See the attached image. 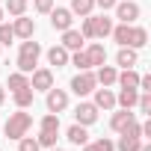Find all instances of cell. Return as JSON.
Returning a JSON list of instances; mask_svg holds the SVG:
<instances>
[{"label":"cell","instance_id":"44dd1931","mask_svg":"<svg viewBox=\"0 0 151 151\" xmlns=\"http://www.w3.org/2000/svg\"><path fill=\"white\" fill-rule=\"evenodd\" d=\"M71 15H80V18H86V15H92V9H95V0H71Z\"/></svg>","mask_w":151,"mask_h":151},{"label":"cell","instance_id":"5bb4252c","mask_svg":"<svg viewBox=\"0 0 151 151\" xmlns=\"http://www.w3.org/2000/svg\"><path fill=\"white\" fill-rule=\"evenodd\" d=\"M145 45H148V30H145V27L130 24V39H127V47L139 50V47H145Z\"/></svg>","mask_w":151,"mask_h":151},{"label":"cell","instance_id":"d4e9b609","mask_svg":"<svg viewBox=\"0 0 151 151\" xmlns=\"http://www.w3.org/2000/svg\"><path fill=\"white\" fill-rule=\"evenodd\" d=\"M39 127L47 130V133H59V113H47V116H42Z\"/></svg>","mask_w":151,"mask_h":151},{"label":"cell","instance_id":"4dcf8cb0","mask_svg":"<svg viewBox=\"0 0 151 151\" xmlns=\"http://www.w3.org/2000/svg\"><path fill=\"white\" fill-rule=\"evenodd\" d=\"M136 107H139V113L151 116V92H139V101H136Z\"/></svg>","mask_w":151,"mask_h":151},{"label":"cell","instance_id":"e0dca14e","mask_svg":"<svg viewBox=\"0 0 151 151\" xmlns=\"http://www.w3.org/2000/svg\"><path fill=\"white\" fill-rule=\"evenodd\" d=\"M116 83H119L122 89H136V92H139V74H136L133 68H124L119 77H116Z\"/></svg>","mask_w":151,"mask_h":151},{"label":"cell","instance_id":"d6a6232c","mask_svg":"<svg viewBox=\"0 0 151 151\" xmlns=\"http://www.w3.org/2000/svg\"><path fill=\"white\" fill-rule=\"evenodd\" d=\"M95 151H116V142L113 139H107V136H101V139H95V142H89Z\"/></svg>","mask_w":151,"mask_h":151},{"label":"cell","instance_id":"9c48e42d","mask_svg":"<svg viewBox=\"0 0 151 151\" xmlns=\"http://www.w3.org/2000/svg\"><path fill=\"white\" fill-rule=\"evenodd\" d=\"M92 95H95V101H92V104H95L98 110H116V92H113L110 86H101V89L95 86V92H92Z\"/></svg>","mask_w":151,"mask_h":151},{"label":"cell","instance_id":"ffe728a7","mask_svg":"<svg viewBox=\"0 0 151 151\" xmlns=\"http://www.w3.org/2000/svg\"><path fill=\"white\" fill-rule=\"evenodd\" d=\"M130 122H133V113H130V110H124V107H122V110H119V113H113V119H110V127H113V130H116V133H119V130H124V127H127V124H130Z\"/></svg>","mask_w":151,"mask_h":151},{"label":"cell","instance_id":"f546056e","mask_svg":"<svg viewBox=\"0 0 151 151\" xmlns=\"http://www.w3.org/2000/svg\"><path fill=\"white\" fill-rule=\"evenodd\" d=\"M80 36H83V39H95V21H92V15H86V18H83Z\"/></svg>","mask_w":151,"mask_h":151},{"label":"cell","instance_id":"f35d334b","mask_svg":"<svg viewBox=\"0 0 151 151\" xmlns=\"http://www.w3.org/2000/svg\"><path fill=\"white\" fill-rule=\"evenodd\" d=\"M139 151H151V145H145V142H142V145H139Z\"/></svg>","mask_w":151,"mask_h":151},{"label":"cell","instance_id":"e575fe53","mask_svg":"<svg viewBox=\"0 0 151 151\" xmlns=\"http://www.w3.org/2000/svg\"><path fill=\"white\" fill-rule=\"evenodd\" d=\"M33 6H36V12H42V15H47V12L53 9V0H33Z\"/></svg>","mask_w":151,"mask_h":151},{"label":"cell","instance_id":"7402d4cb","mask_svg":"<svg viewBox=\"0 0 151 151\" xmlns=\"http://www.w3.org/2000/svg\"><path fill=\"white\" fill-rule=\"evenodd\" d=\"M92 21H95V39H107L113 33V18L101 15V18H92Z\"/></svg>","mask_w":151,"mask_h":151},{"label":"cell","instance_id":"484cf974","mask_svg":"<svg viewBox=\"0 0 151 151\" xmlns=\"http://www.w3.org/2000/svg\"><path fill=\"white\" fill-rule=\"evenodd\" d=\"M30 86V74H21V71H12L9 74V89L18 92V89H27Z\"/></svg>","mask_w":151,"mask_h":151},{"label":"cell","instance_id":"b9f144b4","mask_svg":"<svg viewBox=\"0 0 151 151\" xmlns=\"http://www.w3.org/2000/svg\"><path fill=\"white\" fill-rule=\"evenodd\" d=\"M47 151H65V148H56V145H53V148H47Z\"/></svg>","mask_w":151,"mask_h":151},{"label":"cell","instance_id":"7c38bea8","mask_svg":"<svg viewBox=\"0 0 151 151\" xmlns=\"http://www.w3.org/2000/svg\"><path fill=\"white\" fill-rule=\"evenodd\" d=\"M83 36H80V30H74V27H68L65 33H62V47L71 53V50H83Z\"/></svg>","mask_w":151,"mask_h":151},{"label":"cell","instance_id":"d6986e66","mask_svg":"<svg viewBox=\"0 0 151 151\" xmlns=\"http://www.w3.org/2000/svg\"><path fill=\"white\" fill-rule=\"evenodd\" d=\"M136 101H139V92L136 89H119V95H116V104L124 107V110H133Z\"/></svg>","mask_w":151,"mask_h":151},{"label":"cell","instance_id":"d590c367","mask_svg":"<svg viewBox=\"0 0 151 151\" xmlns=\"http://www.w3.org/2000/svg\"><path fill=\"white\" fill-rule=\"evenodd\" d=\"M139 92H151V77H148V74L139 77Z\"/></svg>","mask_w":151,"mask_h":151},{"label":"cell","instance_id":"6da1fadb","mask_svg":"<svg viewBox=\"0 0 151 151\" xmlns=\"http://www.w3.org/2000/svg\"><path fill=\"white\" fill-rule=\"evenodd\" d=\"M39 56H42V45L33 42V39H24L21 42V50H18V71L21 74H33L36 65H39Z\"/></svg>","mask_w":151,"mask_h":151},{"label":"cell","instance_id":"836d02e7","mask_svg":"<svg viewBox=\"0 0 151 151\" xmlns=\"http://www.w3.org/2000/svg\"><path fill=\"white\" fill-rule=\"evenodd\" d=\"M15 33H12V24H0V47L3 45H12Z\"/></svg>","mask_w":151,"mask_h":151},{"label":"cell","instance_id":"ba28073f","mask_svg":"<svg viewBox=\"0 0 151 151\" xmlns=\"http://www.w3.org/2000/svg\"><path fill=\"white\" fill-rule=\"evenodd\" d=\"M62 110H68V92L50 86L47 89V113H62Z\"/></svg>","mask_w":151,"mask_h":151},{"label":"cell","instance_id":"cb8c5ba5","mask_svg":"<svg viewBox=\"0 0 151 151\" xmlns=\"http://www.w3.org/2000/svg\"><path fill=\"white\" fill-rule=\"evenodd\" d=\"M139 145H142V139H139V136H124V133H119L116 151H139Z\"/></svg>","mask_w":151,"mask_h":151},{"label":"cell","instance_id":"30bf717a","mask_svg":"<svg viewBox=\"0 0 151 151\" xmlns=\"http://www.w3.org/2000/svg\"><path fill=\"white\" fill-rule=\"evenodd\" d=\"M12 33H15V39H33V33H36V21L27 18V15H18L15 24H12Z\"/></svg>","mask_w":151,"mask_h":151},{"label":"cell","instance_id":"74e56055","mask_svg":"<svg viewBox=\"0 0 151 151\" xmlns=\"http://www.w3.org/2000/svg\"><path fill=\"white\" fill-rule=\"evenodd\" d=\"M3 101H6V89L0 86V107H3Z\"/></svg>","mask_w":151,"mask_h":151},{"label":"cell","instance_id":"3957f363","mask_svg":"<svg viewBox=\"0 0 151 151\" xmlns=\"http://www.w3.org/2000/svg\"><path fill=\"white\" fill-rule=\"evenodd\" d=\"M95 86H98V80H95V71H92V68H89V71H77V74L71 77V92L77 95V98L92 95Z\"/></svg>","mask_w":151,"mask_h":151},{"label":"cell","instance_id":"277c9868","mask_svg":"<svg viewBox=\"0 0 151 151\" xmlns=\"http://www.w3.org/2000/svg\"><path fill=\"white\" fill-rule=\"evenodd\" d=\"M113 9H116V18H119L122 24H136V18L142 15L139 3H133V0H119Z\"/></svg>","mask_w":151,"mask_h":151},{"label":"cell","instance_id":"1f68e13d","mask_svg":"<svg viewBox=\"0 0 151 151\" xmlns=\"http://www.w3.org/2000/svg\"><path fill=\"white\" fill-rule=\"evenodd\" d=\"M36 142H39L42 148H53V145H56V133H47V130H42V133L36 136Z\"/></svg>","mask_w":151,"mask_h":151},{"label":"cell","instance_id":"9a60e30c","mask_svg":"<svg viewBox=\"0 0 151 151\" xmlns=\"http://www.w3.org/2000/svg\"><path fill=\"white\" fill-rule=\"evenodd\" d=\"M68 56H71V53H68L62 45H53V47L47 50V62L56 65V68H65V65H68Z\"/></svg>","mask_w":151,"mask_h":151},{"label":"cell","instance_id":"52a82bcc","mask_svg":"<svg viewBox=\"0 0 151 151\" xmlns=\"http://www.w3.org/2000/svg\"><path fill=\"white\" fill-rule=\"evenodd\" d=\"M47 15H50V27H53V30H59V33H65V30L74 24V15H71V9H62V6H56V9H50Z\"/></svg>","mask_w":151,"mask_h":151},{"label":"cell","instance_id":"4316f807","mask_svg":"<svg viewBox=\"0 0 151 151\" xmlns=\"http://www.w3.org/2000/svg\"><path fill=\"white\" fill-rule=\"evenodd\" d=\"M68 62L77 68V71H89V59H86V53H83V50H71Z\"/></svg>","mask_w":151,"mask_h":151},{"label":"cell","instance_id":"8992f818","mask_svg":"<svg viewBox=\"0 0 151 151\" xmlns=\"http://www.w3.org/2000/svg\"><path fill=\"white\" fill-rule=\"evenodd\" d=\"M50 86H53V71L50 68H36L30 74V89L33 92H47Z\"/></svg>","mask_w":151,"mask_h":151},{"label":"cell","instance_id":"7a4b0ae2","mask_svg":"<svg viewBox=\"0 0 151 151\" xmlns=\"http://www.w3.org/2000/svg\"><path fill=\"white\" fill-rule=\"evenodd\" d=\"M30 127H33V116L27 113V110H18V113H12L9 119H6V124H3V133H6V139H21V136H27L30 133Z\"/></svg>","mask_w":151,"mask_h":151},{"label":"cell","instance_id":"8d00e7d4","mask_svg":"<svg viewBox=\"0 0 151 151\" xmlns=\"http://www.w3.org/2000/svg\"><path fill=\"white\" fill-rule=\"evenodd\" d=\"M116 3H119V0H95V6H101L104 12H107V9H113Z\"/></svg>","mask_w":151,"mask_h":151},{"label":"cell","instance_id":"f1b7e54d","mask_svg":"<svg viewBox=\"0 0 151 151\" xmlns=\"http://www.w3.org/2000/svg\"><path fill=\"white\" fill-rule=\"evenodd\" d=\"M18 151H42V145H39L33 136H21V139H18Z\"/></svg>","mask_w":151,"mask_h":151},{"label":"cell","instance_id":"4fadbf2b","mask_svg":"<svg viewBox=\"0 0 151 151\" xmlns=\"http://www.w3.org/2000/svg\"><path fill=\"white\" fill-rule=\"evenodd\" d=\"M116 77H119V71L113 68V65H98L95 68V80H98V86H116Z\"/></svg>","mask_w":151,"mask_h":151},{"label":"cell","instance_id":"ab89813d","mask_svg":"<svg viewBox=\"0 0 151 151\" xmlns=\"http://www.w3.org/2000/svg\"><path fill=\"white\" fill-rule=\"evenodd\" d=\"M80 148H83V151H95V148H92V145H89V142H86V145H80Z\"/></svg>","mask_w":151,"mask_h":151},{"label":"cell","instance_id":"8fae6325","mask_svg":"<svg viewBox=\"0 0 151 151\" xmlns=\"http://www.w3.org/2000/svg\"><path fill=\"white\" fill-rule=\"evenodd\" d=\"M83 53H86V59H89V68H98V65L107 62V47H104L101 42H92Z\"/></svg>","mask_w":151,"mask_h":151},{"label":"cell","instance_id":"2e32d148","mask_svg":"<svg viewBox=\"0 0 151 151\" xmlns=\"http://www.w3.org/2000/svg\"><path fill=\"white\" fill-rule=\"evenodd\" d=\"M65 136H68V142H71V145H86V142H89L86 127H83V124H77V122H74V124L65 130Z\"/></svg>","mask_w":151,"mask_h":151},{"label":"cell","instance_id":"603a6c76","mask_svg":"<svg viewBox=\"0 0 151 151\" xmlns=\"http://www.w3.org/2000/svg\"><path fill=\"white\" fill-rule=\"evenodd\" d=\"M33 89L27 86V89H18V92H12V98H15V107L18 110H27V107H33Z\"/></svg>","mask_w":151,"mask_h":151},{"label":"cell","instance_id":"60d3db41","mask_svg":"<svg viewBox=\"0 0 151 151\" xmlns=\"http://www.w3.org/2000/svg\"><path fill=\"white\" fill-rule=\"evenodd\" d=\"M3 15H6V9H3V6H0V24H3Z\"/></svg>","mask_w":151,"mask_h":151},{"label":"cell","instance_id":"ac0fdd59","mask_svg":"<svg viewBox=\"0 0 151 151\" xmlns=\"http://www.w3.org/2000/svg\"><path fill=\"white\" fill-rule=\"evenodd\" d=\"M136 62H139V56H136L133 47H119V53H116V65H122V68H133Z\"/></svg>","mask_w":151,"mask_h":151},{"label":"cell","instance_id":"83f0119b","mask_svg":"<svg viewBox=\"0 0 151 151\" xmlns=\"http://www.w3.org/2000/svg\"><path fill=\"white\" fill-rule=\"evenodd\" d=\"M12 18H18V15H24L27 12V0H6V6H3Z\"/></svg>","mask_w":151,"mask_h":151},{"label":"cell","instance_id":"5b68a950","mask_svg":"<svg viewBox=\"0 0 151 151\" xmlns=\"http://www.w3.org/2000/svg\"><path fill=\"white\" fill-rule=\"evenodd\" d=\"M74 122L83 124V127L95 124V122H98V107H95L92 101H80V104H77V110H74Z\"/></svg>","mask_w":151,"mask_h":151}]
</instances>
